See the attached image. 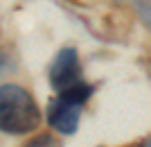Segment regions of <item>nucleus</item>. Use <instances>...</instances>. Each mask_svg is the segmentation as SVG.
<instances>
[{"instance_id": "nucleus-1", "label": "nucleus", "mask_w": 151, "mask_h": 147, "mask_svg": "<svg viewBox=\"0 0 151 147\" xmlns=\"http://www.w3.org/2000/svg\"><path fill=\"white\" fill-rule=\"evenodd\" d=\"M41 125V111L32 93L18 84L0 86V131L12 136L29 134Z\"/></svg>"}, {"instance_id": "nucleus-2", "label": "nucleus", "mask_w": 151, "mask_h": 147, "mask_svg": "<svg viewBox=\"0 0 151 147\" xmlns=\"http://www.w3.org/2000/svg\"><path fill=\"white\" fill-rule=\"evenodd\" d=\"M50 84L57 93L81 84V64L75 48H61L50 66Z\"/></svg>"}, {"instance_id": "nucleus-3", "label": "nucleus", "mask_w": 151, "mask_h": 147, "mask_svg": "<svg viewBox=\"0 0 151 147\" xmlns=\"http://www.w3.org/2000/svg\"><path fill=\"white\" fill-rule=\"evenodd\" d=\"M79 120H81V104L70 102L61 95H57L47 104V122L59 134L63 136L75 134L77 127H79Z\"/></svg>"}, {"instance_id": "nucleus-4", "label": "nucleus", "mask_w": 151, "mask_h": 147, "mask_svg": "<svg viewBox=\"0 0 151 147\" xmlns=\"http://www.w3.org/2000/svg\"><path fill=\"white\" fill-rule=\"evenodd\" d=\"M93 91H95V86H90V84L81 82V84H77V86H72V88L63 91V93H59V95L65 97V100H70V102H77V104H81V106H83V104L90 100Z\"/></svg>"}, {"instance_id": "nucleus-5", "label": "nucleus", "mask_w": 151, "mask_h": 147, "mask_svg": "<svg viewBox=\"0 0 151 147\" xmlns=\"http://www.w3.org/2000/svg\"><path fill=\"white\" fill-rule=\"evenodd\" d=\"M25 147H59V140L52 138L50 134H43V136H36L34 140H29Z\"/></svg>"}, {"instance_id": "nucleus-6", "label": "nucleus", "mask_w": 151, "mask_h": 147, "mask_svg": "<svg viewBox=\"0 0 151 147\" xmlns=\"http://www.w3.org/2000/svg\"><path fill=\"white\" fill-rule=\"evenodd\" d=\"M135 7H138L140 16H142V20H145V25L151 30V5H149V2H145V0H138Z\"/></svg>"}, {"instance_id": "nucleus-7", "label": "nucleus", "mask_w": 151, "mask_h": 147, "mask_svg": "<svg viewBox=\"0 0 151 147\" xmlns=\"http://www.w3.org/2000/svg\"><path fill=\"white\" fill-rule=\"evenodd\" d=\"M7 70H12V61H9L5 54H0V75H5Z\"/></svg>"}]
</instances>
